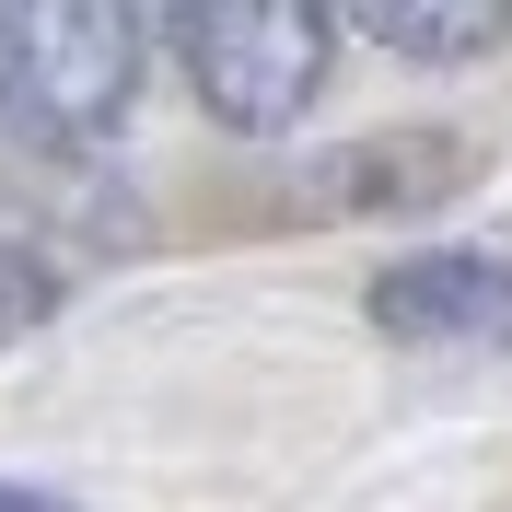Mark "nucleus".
Listing matches in <instances>:
<instances>
[{"mask_svg":"<svg viewBox=\"0 0 512 512\" xmlns=\"http://www.w3.org/2000/svg\"><path fill=\"white\" fill-rule=\"evenodd\" d=\"M175 59L222 128H291L326 94L338 24L291 12V0H210V12H175Z\"/></svg>","mask_w":512,"mask_h":512,"instance_id":"2","label":"nucleus"},{"mask_svg":"<svg viewBox=\"0 0 512 512\" xmlns=\"http://www.w3.org/2000/svg\"><path fill=\"white\" fill-rule=\"evenodd\" d=\"M47 303H59V280H47V256L0 233V350H12V338H35V326H47Z\"/></svg>","mask_w":512,"mask_h":512,"instance_id":"5","label":"nucleus"},{"mask_svg":"<svg viewBox=\"0 0 512 512\" xmlns=\"http://www.w3.org/2000/svg\"><path fill=\"white\" fill-rule=\"evenodd\" d=\"M140 59H152V24L140 12H105V0H12L0 12V128L35 140V152H70V140H105L140 94Z\"/></svg>","mask_w":512,"mask_h":512,"instance_id":"1","label":"nucleus"},{"mask_svg":"<svg viewBox=\"0 0 512 512\" xmlns=\"http://www.w3.org/2000/svg\"><path fill=\"white\" fill-rule=\"evenodd\" d=\"M373 326L396 350H431V361H501L512 350V256H489V245L396 256L373 280Z\"/></svg>","mask_w":512,"mask_h":512,"instance_id":"3","label":"nucleus"},{"mask_svg":"<svg viewBox=\"0 0 512 512\" xmlns=\"http://www.w3.org/2000/svg\"><path fill=\"white\" fill-rule=\"evenodd\" d=\"M0 512H70V501H59V489H12V478H0Z\"/></svg>","mask_w":512,"mask_h":512,"instance_id":"6","label":"nucleus"},{"mask_svg":"<svg viewBox=\"0 0 512 512\" xmlns=\"http://www.w3.org/2000/svg\"><path fill=\"white\" fill-rule=\"evenodd\" d=\"M361 35L396 47V59H478L501 47V12L489 0H454V12H419V0H361Z\"/></svg>","mask_w":512,"mask_h":512,"instance_id":"4","label":"nucleus"}]
</instances>
